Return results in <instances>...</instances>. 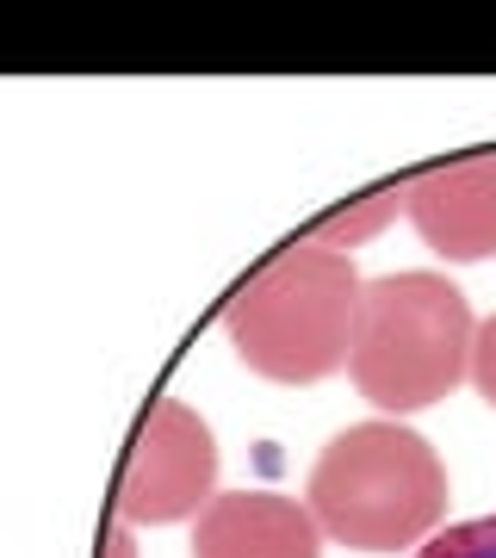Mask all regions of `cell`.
Instances as JSON below:
<instances>
[{"label":"cell","instance_id":"6da1fadb","mask_svg":"<svg viewBox=\"0 0 496 558\" xmlns=\"http://www.w3.org/2000/svg\"><path fill=\"white\" fill-rule=\"evenodd\" d=\"M447 465L416 428L378 416L341 428L311 465L304 502L329 539L354 553H410L447 521Z\"/></svg>","mask_w":496,"mask_h":558},{"label":"cell","instance_id":"7a4b0ae2","mask_svg":"<svg viewBox=\"0 0 496 558\" xmlns=\"http://www.w3.org/2000/svg\"><path fill=\"white\" fill-rule=\"evenodd\" d=\"M472 304L447 274L410 267V274L366 279L354 348H348V379L373 410L397 422L472 379Z\"/></svg>","mask_w":496,"mask_h":558},{"label":"cell","instance_id":"3957f363","mask_svg":"<svg viewBox=\"0 0 496 558\" xmlns=\"http://www.w3.org/2000/svg\"><path fill=\"white\" fill-rule=\"evenodd\" d=\"M360 292H366V279L354 274V260L304 236L230 299L223 336H230L242 366L261 379L317 385L348 366Z\"/></svg>","mask_w":496,"mask_h":558},{"label":"cell","instance_id":"277c9868","mask_svg":"<svg viewBox=\"0 0 496 558\" xmlns=\"http://www.w3.org/2000/svg\"><path fill=\"white\" fill-rule=\"evenodd\" d=\"M211 497H218V435H211V422L198 416L193 403L156 398L119 465L112 521L174 527V521H198L211 509Z\"/></svg>","mask_w":496,"mask_h":558},{"label":"cell","instance_id":"5b68a950","mask_svg":"<svg viewBox=\"0 0 496 558\" xmlns=\"http://www.w3.org/2000/svg\"><path fill=\"white\" fill-rule=\"evenodd\" d=\"M403 211L416 236L440 260H491L496 255V156L447 161L403 180Z\"/></svg>","mask_w":496,"mask_h":558},{"label":"cell","instance_id":"8992f818","mask_svg":"<svg viewBox=\"0 0 496 558\" xmlns=\"http://www.w3.org/2000/svg\"><path fill=\"white\" fill-rule=\"evenodd\" d=\"M323 539L311 502L279 490H218L193 521V558H323Z\"/></svg>","mask_w":496,"mask_h":558},{"label":"cell","instance_id":"52a82bcc","mask_svg":"<svg viewBox=\"0 0 496 558\" xmlns=\"http://www.w3.org/2000/svg\"><path fill=\"white\" fill-rule=\"evenodd\" d=\"M397 211H403V186H378V193H366V199L341 205L336 218H323V230L311 242L336 248V255H354V248H366V242H373Z\"/></svg>","mask_w":496,"mask_h":558},{"label":"cell","instance_id":"ba28073f","mask_svg":"<svg viewBox=\"0 0 496 558\" xmlns=\"http://www.w3.org/2000/svg\"><path fill=\"white\" fill-rule=\"evenodd\" d=\"M416 558H496V515L459 521V527H440Z\"/></svg>","mask_w":496,"mask_h":558},{"label":"cell","instance_id":"9c48e42d","mask_svg":"<svg viewBox=\"0 0 496 558\" xmlns=\"http://www.w3.org/2000/svg\"><path fill=\"white\" fill-rule=\"evenodd\" d=\"M472 385H477V398L496 410V311L477 323V341H472Z\"/></svg>","mask_w":496,"mask_h":558},{"label":"cell","instance_id":"30bf717a","mask_svg":"<svg viewBox=\"0 0 496 558\" xmlns=\"http://www.w3.org/2000/svg\"><path fill=\"white\" fill-rule=\"evenodd\" d=\"M106 558H137V527H131V521H112V534H106Z\"/></svg>","mask_w":496,"mask_h":558}]
</instances>
